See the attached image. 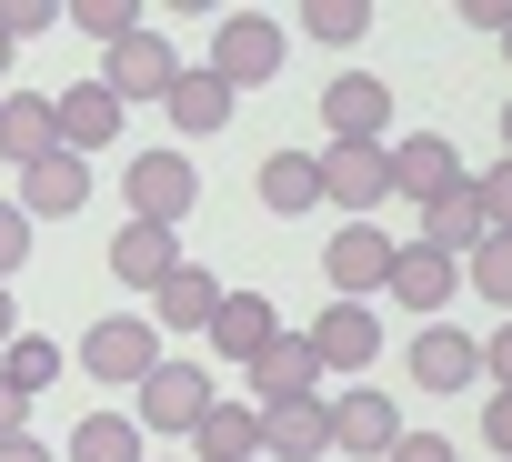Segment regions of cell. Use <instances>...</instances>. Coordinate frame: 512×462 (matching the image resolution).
<instances>
[{
    "label": "cell",
    "instance_id": "16",
    "mask_svg": "<svg viewBox=\"0 0 512 462\" xmlns=\"http://www.w3.org/2000/svg\"><path fill=\"white\" fill-rule=\"evenodd\" d=\"M322 121H332V141H382V131H392V91H382L372 71H342V81L322 91Z\"/></svg>",
    "mask_w": 512,
    "mask_h": 462
},
{
    "label": "cell",
    "instance_id": "22",
    "mask_svg": "<svg viewBox=\"0 0 512 462\" xmlns=\"http://www.w3.org/2000/svg\"><path fill=\"white\" fill-rule=\"evenodd\" d=\"M211 312H221V282H211L201 262H181V272L151 292V332H201Z\"/></svg>",
    "mask_w": 512,
    "mask_h": 462
},
{
    "label": "cell",
    "instance_id": "24",
    "mask_svg": "<svg viewBox=\"0 0 512 462\" xmlns=\"http://www.w3.org/2000/svg\"><path fill=\"white\" fill-rule=\"evenodd\" d=\"M61 372H71V362H61V352H51L41 332H11V342H0V382H11L21 402H41V392H51Z\"/></svg>",
    "mask_w": 512,
    "mask_h": 462
},
{
    "label": "cell",
    "instance_id": "11",
    "mask_svg": "<svg viewBox=\"0 0 512 462\" xmlns=\"http://www.w3.org/2000/svg\"><path fill=\"white\" fill-rule=\"evenodd\" d=\"M51 131H61V151H71V161H91V151L121 131V101H111L101 81H71V91H51Z\"/></svg>",
    "mask_w": 512,
    "mask_h": 462
},
{
    "label": "cell",
    "instance_id": "37",
    "mask_svg": "<svg viewBox=\"0 0 512 462\" xmlns=\"http://www.w3.org/2000/svg\"><path fill=\"white\" fill-rule=\"evenodd\" d=\"M0 462H51V442H31V432H11V442H0Z\"/></svg>",
    "mask_w": 512,
    "mask_h": 462
},
{
    "label": "cell",
    "instance_id": "20",
    "mask_svg": "<svg viewBox=\"0 0 512 462\" xmlns=\"http://www.w3.org/2000/svg\"><path fill=\"white\" fill-rule=\"evenodd\" d=\"M251 452H262V412L251 402H211L191 422V462H251Z\"/></svg>",
    "mask_w": 512,
    "mask_h": 462
},
{
    "label": "cell",
    "instance_id": "28",
    "mask_svg": "<svg viewBox=\"0 0 512 462\" xmlns=\"http://www.w3.org/2000/svg\"><path fill=\"white\" fill-rule=\"evenodd\" d=\"M462 292L512 302V242H472V252H462Z\"/></svg>",
    "mask_w": 512,
    "mask_h": 462
},
{
    "label": "cell",
    "instance_id": "1",
    "mask_svg": "<svg viewBox=\"0 0 512 462\" xmlns=\"http://www.w3.org/2000/svg\"><path fill=\"white\" fill-rule=\"evenodd\" d=\"M131 392H141V412H131L141 442H151V432H191V422L221 402V392H211V362H151Z\"/></svg>",
    "mask_w": 512,
    "mask_h": 462
},
{
    "label": "cell",
    "instance_id": "17",
    "mask_svg": "<svg viewBox=\"0 0 512 462\" xmlns=\"http://www.w3.org/2000/svg\"><path fill=\"white\" fill-rule=\"evenodd\" d=\"M51 151H61V131H51V91H0V161L31 171V161H51Z\"/></svg>",
    "mask_w": 512,
    "mask_h": 462
},
{
    "label": "cell",
    "instance_id": "3",
    "mask_svg": "<svg viewBox=\"0 0 512 462\" xmlns=\"http://www.w3.org/2000/svg\"><path fill=\"white\" fill-rule=\"evenodd\" d=\"M312 171H322V201H342L352 221H372V211L392 201V161H382V141H332V151H312Z\"/></svg>",
    "mask_w": 512,
    "mask_h": 462
},
{
    "label": "cell",
    "instance_id": "8",
    "mask_svg": "<svg viewBox=\"0 0 512 462\" xmlns=\"http://www.w3.org/2000/svg\"><path fill=\"white\" fill-rule=\"evenodd\" d=\"M322 272H332V302L382 292V272H392V231H382V221H342L332 252H322Z\"/></svg>",
    "mask_w": 512,
    "mask_h": 462
},
{
    "label": "cell",
    "instance_id": "38",
    "mask_svg": "<svg viewBox=\"0 0 512 462\" xmlns=\"http://www.w3.org/2000/svg\"><path fill=\"white\" fill-rule=\"evenodd\" d=\"M21 332V312H11V282H0V342H11Z\"/></svg>",
    "mask_w": 512,
    "mask_h": 462
},
{
    "label": "cell",
    "instance_id": "7",
    "mask_svg": "<svg viewBox=\"0 0 512 462\" xmlns=\"http://www.w3.org/2000/svg\"><path fill=\"white\" fill-rule=\"evenodd\" d=\"M151 362H161V332H151V322H131V312H121V322L101 312V322H91V342H81V372H91V382H111V392H121V382H141Z\"/></svg>",
    "mask_w": 512,
    "mask_h": 462
},
{
    "label": "cell",
    "instance_id": "18",
    "mask_svg": "<svg viewBox=\"0 0 512 462\" xmlns=\"http://www.w3.org/2000/svg\"><path fill=\"white\" fill-rule=\"evenodd\" d=\"M111 272H121V282H141V292H161V282L181 272V231H161V221H121Z\"/></svg>",
    "mask_w": 512,
    "mask_h": 462
},
{
    "label": "cell",
    "instance_id": "2",
    "mask_svg": "<svg viewBox=\"0 0 512 462\" xmlns=\"http://www.w3.org/2000/svg\"><path fill=\"white\" fill-rule=\"evenodd\" d=\"M221 91H251V81H272L282 71V21L272 11H231L221 31H211V61H201Z\"/></svg>",
    "mask_w": 512,
    "mask_h": 462
},
{
    "label": "cell",
    "instance_id": "25",
    "mask_svg": "<svg viewBox=\"0 0 512 462\" xmlns=\"http://www.w3.org/2000/svg\"><path fill=\"white\" fill-rule=\"evenodd\" d=\"M71 462H151V452H141V422L131 412H91L71 432Z\"/></svg>",
    "mask_w": 512,
    "mask_h": 462
},
{
    "label": "cell",
    "instance_id": "4",
    "mask_svg": "<svg viewBox=\"0 0 512 462\" xmlns=\"http://www.w3.org/2000/svg\"><path fill=\"white\" fill-rule=\"evenodd\" d=\"M121 201H131V221H181L191 201H201V171H191V151H141L131 171H121Z\"/></svg>",
    "mask_w": 512,
    "mask_h": 462
},
{
    "label": "cell",
    "instance_id": "13",
    "mask_svg": "<svg viewBox=\"0 0 512 462\" xmlns=\"http://www.w3.org/2000/svg\"><path fill=\"white\" fill-rule=\"evenodd\" d=\"M302 342H312V362H322V372H362V362L382 352V322H372V302H332Z\"/></svg>",
    "mask_w": 512,
    "mask_h": 462
},
{
    "label": "cell",
    "instance_id": "14",
    "mask_svg": "<svg viewBox=\"0 0 512 462\" xmlns=\"http://www.w3.org/2000/svg\"><path fill=\"white\" fill-rule=\"evenodd\" d=\"M412 382H422V392H462V382H482V342L452 332V322H422V332H412Z\"/></svg>",
    "mask_w": 512,
    "mask_h": 462
},
{
    "label": "cell",
    "instance_id": "26",
    "mask_svg": "<svg viewBox=\"0 0 512 462\" xmlns=\"http://www.w3.org/2000/svg\"><path fill=\"white\" fill-rule=\"evenodd\" d=\"M472 242H502V231H482V221H472V201H462V191H452V201H432V211H422V252H442V262H462V252H472Z\"/></svg>",
    "mask_w": 512,
    "mask_h": 462
},
{
    "label": "cell",
    "instance_id": "29",
    "mask_svg": "<svg viewBox=\"0 0 512 462\" xmlns=\"http://www.w3.org/2000/svg\"><path fill=\"white\" fill-rule=\"evenodd\" d=\"M302 31L312 41H362L372 31V0H302Z\"/></svg>",
    "mask_w": 512,
    "mask_h": 462
},
{
    "label": "cell",
    "instance_id": "10",
    "mask_svg": "<svg viewBox=\"0 0 512 462\" xmlns=\"http://www.w3.org/2000/svg\"><path fill=\"white\" fill-rule=\"evenodd\" d=\"M302 392H322V362H312L302 332H272L262 352H251V412L262 402H302Z\"/></svg>",
    "mask_w": 512,
    "mask_h": 462
},
{
    "label": "cell",
    "instance_id": "34",
    "mask_svg": "<svg viewBox=\"0 0 512 462\" xmlns=\"http://www.w3.org/2000/svg\"><path fill=\"white\" fill-rule=\"evenodd\" d=\"M382 462H452V442H442V432H402Z\"/></svg>",
    "mask_w": 512,
    "mask_h": 462
},
{
    "label": "cell",
    "instance_id": "36",
    "mask_svg": "<svg viewBox=\"0 0 512 462\" xmlns=\"http://www.w3.org/2000/svg\"><path fill=\"white\" fill-rule=\"evenodd\" d=\"M11 432H31V402H21L11 382H0V442H11Z\"/></svg>",
    "mask_w": 512,
    "mask_h": 462
},
{
    "label": "cell",
    "instance_id": "31",
    "mask_svg": "<svg viewBox=\"0 0 512 462\" xmlns=\"http://www.w3.org/2000/svg\"><path fill=\"white\" fill-rule=\"evenodd\" d=\"M71 21H81V31L101 41V51H111L121 31H141V11H131V0H71Z\"/></svg>",
    "mask_w": 512,
    "mask_h": 462
},
{
    "label": "cell",
    "instance_id": "12",
    "mask_svg": "<svg viewBox=\"0 0 512 462\" xmlns=\"http://www.w3.org/2000/svg\"><path fill=\"white\" fill-rule=\"evenodd\" d=\"M382 292H392V302H412V312L432 322V312L462 292V262H442V252H422V242H392V272H382Z\"/></svg>",
    "mask_w": 512,
    "mask_h": 462
},
{
    "label": "cell",
    "instance_id": "6",
    "mask_svg": "<svg viewBox=\"0 0 512 462\" xmlns=\"http://www.w3.org/2000/svg\"><path fill=\"white\" fill-rule=\"evenodd\" d=\"M382 161H392V201H452L462 191V151L442 141V131H412V141H382Z\"/></svg>",
    "mask_w": 512,
    "mask_h": 462
},
{
    "label": "cell",
    "instance_id": "32",
    "mask_svg": "<svg viewBox=\"0 0 512 462\" xmlns=\"http://www.w3.org/2000/svg\"><path fill=\"white\" fill-rule=\"evenodd\" d=\"M51 21H61V0H0V41H11V51H21V41H41Z\"/></svg>",
    "mask_w": 512,
    "mask_h": 462
},
{
    "label": "cell",
    "instance_id": "27",
    "mask_svg": "<svg viewBox=\"0 0 512 462\" xmlns=\"http://www.w3.org/2000/svg\"><path fill=\"white\" fill-rule=\"evenodd\" d=\"M262 201H272V211H312V201H322L312 151H272V161H262Z\"/></svg>",
    "mask_w": 512,
    "mask_h": 462
},
{
    "label": "cell",
    "instance_id": "5",
    "mask_svg": "<svg viewBox=\"0 0 512 462\" xmlns=\"http://www.w3.org/2000/svg\"><path fill=\"white\" fill-rule=\"evenodd\" d=\"M171 81H181V51H171V41H161V31H151V21H141V31H121V41H111V71H101V91H111V101H121V111H131V101H161V91H171Z\"/></svg>",
    "mask_w": 512,
    "mask_h": 462
},
{
    "label": "cell",
    "instance_id": "30",
    "mask_svg": "<svg viewBox=\"0 0 512 462\" xmlns=\"http://www.w3.org/2000/svg\"><path fill=\"white\" fill-rule=\"evenodd\" d=\"M462 201H472L482 231H502V221H512V171H502V161H492V171H462Z\"/></svg>",
    "mask_w": 512,
    "mask_h": 462
},
{
    "label": "cell",
    "instance_id": "15",
    "mask_svg": "<svg viewBox=\"0 0 512 462\" xmlns=\"http://www.w3.org/2000/svg\"><path fill=\"white\" fill-rule=\"evenodd\" d=\"M392 442H402V412H392V392H372V382L332 392V452H392Z\"/></svg>",
    "mask_w": 512,
    "mask_h": 462
},
{
    "label": "cell",
    "instance_id": "9",
    "mask_svg": "<svg viewBox=\"0 0 512 462\" xmlns=\"http://www.w3.org/2000/svg\"><path fill=\"white\" fill-rule=\"evenodd\" d=\"M262 452H272V462H322V452H332V402H322V392L262 402Z\"/></svg>",
    "mask_w": 512,
    "mask_h": 462
},
{
    "label": "cell",
    "instance_id": "23",
    "mask_svg": "<svg viewBox=\"0 0 512 462\" xmlns=\"http://www.w3.org/2000/svg\"><path fill=\"white\" fill-rule=\"evenodd\" d=\"M161 121H171L181 141H201V131H221V121H231V91H221L211 71H181V81L161 91Z\"/></svg>",
    "mask_w": 512,
    "mask_h": 462
},
{
    "label": "cell",
    "instance_id": "33",
    "mask_svg": "<svg viewBox=\"0 0 512 462\" xmlns=\"http://www.w3.org/2000/svg\"><path fill=\"white\" fill-rule=\"evenodd\" d=\"M31 262V221H21V201H0V282H11Z\"/></svg>",
    "mask_w": 512,
    "mask_h": 462
},
{
    "label": "cell",
    "instance_id": "35",
    "mask_svg": "<svg viewBox=\"0 0 512 462\" xmlns=\"http://www.w3.org/2000/svg\"><path fill=\"white\" fill-rule=\"evenodd\" d=\"M482 442H502V452H512V392H492V402H482Z\"/></svg>",
    "mask_w": 512,
    "mask_h": 462
},
{
    "label": "cell",
    "instance_id": "39",
    "mask_svg": "<svg viewBox=\"0 0 512 462\" xmlns=\"http://www.w3.org/2000/svg\"><path fill=\"white\" fill-rule=\"evenodd\" d=\"M0 71H11V41H0Z\"/></svg>",
    "mask_w": 512,
    "mask_h": 462
},
{
    "label": "cell",
    "instance_id": "21",
    "mask_svg": "<svg viewBox=\"0 0 512 462\" xmlns=\"http://www.w3.org/2000/svg\"><path fill=\"white\" fill-rule=\"evenodd\" d=\"M21 201H31L41 221H61V211H81V201H91V161H71V151H51V161H31V171H21ZM31 211H21V221H31Z\"/></svg>",
    "mask_w": 512,
    "mask_h": 462
},
{
    "label": "cell",
    "instance_id": "19",
    "mask_svg": "<svg viewBox=\"0 0 512 462\" xmlns=\"http://www.w3.org/2000/svg\"><path fill=\"white\" fill-rule=\"evenodd\" d=\"M201 332H211V352H221V362H251L282 322H272V302H262V292H221V312H211Z\"/></svg>",
    "mask_w": 512,
    "mask_h": 462
}]
</instances>
